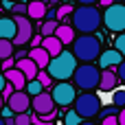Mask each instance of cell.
Here are the masks:
<instances>
[{
  "label": "cell",
  "instance_id": "5bb4252c",
  "mask_svg": "<svg viewBox=\"0 0 125 125\" xmlns=\"http://www.w3.org/2000/svg\"><path fill=\"white\" fill-rule=\"evenodd\" d=\"M29 57H31L40 68H46V66H48V62H51V53H48L42 44H40V46H33V48H31V53H29Z\"/></svg>",
  "mask_w": 125,
  "mask_h": 125
},
{
  "label": "cell",
  "instance_id": "d590c367",
  "mask_svg": "<svg viewBox=\"0 0 125 125\" xmlns=\"http://www.w3.org/2000/svg\"><path fill=\"white\" fill-rule=\"evenodd\" d=\"M119 125H125V105L121 108V112H119Z\"/></svg>",
  "mask_w": 125,
  "mask_h": 125
},
{
  "label": "cell",
  "instance_id": "83f0119b",
  "mask_svg": "<svg viewBox=\"0 0 125 125\" xmlns=\"http://www.w3.org/2000/svg\"><path fill=\"white\" fill-rule=\"evenodd\" d=\"M11 11H13V15H20V13H26L29 15V4L26 2H13Z\"/></svg>",
  "mask_w": 125,
  "mask_h": 125
},
{
  "label": "cell",
  "instance_id": "8992f818",
  "mask_svg": "<svg viewBox=\"0 0 125 125\" xmlns=\"http://www.w3.org/2000/svg\"><path fill=\"white\" fill-rule=\"evenodd\" d=\"M103 24L112 33H123L125 31V4H108L103 11Z\"/></svg>",
  "mask_w": 125,
  "mask_h": 125
},
{
  "label": "cell",
  "instance_id": "6da1fadb",
  "mask_svg": "<svg viewBox=\"0 0 125 125\" xmlns=\"http://www.w3.org/2000/svg\"><path fill=\"white\" fill-rule=\"evenodd\" d=\"M70 20H73L75 31H79V33H94L101 26V22H103V13L99 9H94L92 4H81L77 9H73Z\"/></svg>",
  "mask_w": 125,
  "mask_h": 125
},
{
  "label": "cell",
  "instance_id": "7c38bea8",
  "mask_svg": "<svg viewBox=\"0 0 125 125\" xmlns=\"http://www.w3.org/2000/svg\"><path fill=\"white\" fill-rule=\"evenodd\" d=\"M123 59L125 57L116 51V48H110V51H105V53L99 55V66H101V68H116Z\"/></svg>",
  "mask_w": 125,
  "mask_h": 125
},
{
  "label": "cell",
  "instance_id": "74e56055",
  "mask_svg": "<svg viewBox=\"0 0 125 125\" xmlns=\"http://www.w3.org/2000/svg\"><path fill=\"white\" fill-rule=\"evenodd\" d=\"M2 7H4V9H11V7H13V0H4Z\"/></svg>",
  "mask_w": 125,
  "mask_h": 125
},
{
  "label": "cell",
  "instance_id": "484cf974",
  "mask_svg": "<svg viewBox=\"0 0 125 125\" xmlns=\"http://www.w3.org/2000/svg\"><path fill=\"white\" fill-rule=\"evenodd\" d=\"M112 103L116 108H123L125 105V90H116L114 88V94H112Z\"/></svg>",
  "mask_w": 125,
  "mask_h": 125
},
{
  "label": "cell",
  "instance_id": "ba28073f",
  "mask_svg": "<svg viewBox=\"0 0 125 125\" xmlns=\"http://www.w3.org/2000/svg\"><path fill=\"white\" fill-rule=\"evenodd\" d=\"M13 18H15V24H18L13 44L15 46H24L33 37V24H31V20H26V13H20V15H13Z\"/></svg>",
  "mask_w": 125,
  "mask_h": 125
},
{
  "label": "cell",
  "instance_id": "1f68e13d",
  "mask_svg": "<svg viewBox=\"0 0 125 125\" xmlns=\"http://www.w3.org/2000/svg\"><path fill=\"white\" fill-rule=\"evenodd\" d=\"M116 75H119V81H121V83H125V59L116 66Z\"/></svg>",
  "mask_w": 125,
  "mask_h": 125
},
{
  "label": "cell",
  "instance_id": "ab89813d",
  "mask_svg": "<svg viewBox=\"0 0 125 125\" xmlns=\"http://www.w3.org/2000/svg\"><path fill=\"white\" fill-rule=\"evenodd\" d=\"M99 2H101V4H103V7H108V4H112V2H114V0H99Z\"/></svg>",
  "mask_w": 125,
  "mask_h": 125
},
{
  "label": "cell",
  "instance_id": "d4e9b609",
  "mask_svg": "<svg viewBox=\"0 0 125 125\" xmlns=\"http://www.w3.org/2000/svg\"><path fill=\"white\" fill-rule=\"evenodd\" d=\"M13 119H15V125H29V123H33V116H31L29 112H18Z\"/></svg>",
  "mask_w": 125,
  "mask_h": 125
},
{
  "label": "cell",
  "instance_id": "277c9868",
  "mask_svg": "<svg viewBox=\"0 0 125 125\" xmlns=\"http://www.w3.org/2000/svg\"><path fill=\"white\" fill-rule=\"evenodd\" d=\"M73 79H75V86H77V88H81V90H94V88H99L101 68L92 66L90 62H83L81 66L75 68Z\"/></svg>",
  "mask_w": 125,
  "mask_h": 125
},
{
  "label": "cell",
  "instance_id": "7a4b0ae2",
  "mask_svg": "<svg viewBox=\"0 0 125 125\" xmlns=\"http://www.w3.org/2000/svg\"><path fill=\"white\" fill-rule=\"evenodd\" d=\"M73 53L79 62H94L101 55V40L92 33H83L81 37H75Z\"/></svg>",
  "mask_w": 125,
  "mask_h": 125
},
{
  "label": "cell",
  "instance_id": "ac0fdd59",
  "mask_svg": "<svg viewBox=\"0 0 125 125\" xmlns=\"http://www.w3.org/2000/svg\"><path fill=\"white\" fill-rule=\"evenodd\" d=\"M44 15H46V2H42V0H31V2H29V18L42 20Z\"/></svg>",
  "mask_w": 125,
  "mask_h": 125
},
{
  "label": "cell",
  "instance_id": "30bf717a",
  "mask_svg": "<svg viewBox=\"0 0 125 125\" xmlns=\"http://www.w3.org/2000/svg\"><path fill=\"white\" fill-rule=\"evenodd\" d=\"M7 105H9L15 114H18V112H29V108H31V94H29V92H22V90H15L13 94H9Z\"/></svg>",
  "mask_w": 125,
  "mask_h": 125
},
{
  "label": "cell",
  "instance_id": "d6a6232c",
  "mask_svg": "<svg viewBox=\"0 0 125 125\" xmlns=\"http://www.w3.org/2000/svg\"><path fill=\"white\" fill-rule=\"evenodd\" d=\"M2 92H4V97L9 99V94H13V92H15V86H13V83L7 79V86H4V90H2Z\"/></svg>",
  "mask_w": 125,
  "mask_h": 125
},
{
  "label": "cell",
  "instance_id": "e0dca14e",
  "mask_svg": "<svg viewBox=\"0 0 125 125\" xmlns=\"http://www.w3.org/2000/svg\"><path fill=\"white\" fill-rule=\"evenodd\" d=\"M42 46L51 53V57H55V55L62 53V40L57 35H44L42 37Z\"/></svg>",
  "mask_w": 125,
  "mask_h": 125
},
{
  "label": "cell",
  "instance_id": "f35d334b",
  "mask_svg": "<svg viewBox=\"0 0 125 125\" xmlns=\"http://www.w3.org/2000/svg\"><path fill=\"white\" fill-rule=\"evenodd\" d=\"M77 2H81V4H94V2H99V0H77Z\"/></svg>",
  "mask_w": 125,
  "mask_h": 125
},
{
  "label": "cell",
  "instance_id": "9a60e30c",
  "mask_svg": "<svg viewBox=\"0 0 125 125\" xmlns=\"http://www.w3.org/2000/svg\"><path fill=\"white\" fill-rule=\"evenodd\" d=\"M4 75H7V79L15 86V90H24V86H26V77H24V73H22L18 66H13V68L4 70Z\"/></svg>",
  "mask_w": 125,
  "mask_h": 125
},
{
  "label": "cell",
  "instance_id": "603a6c76",
  "mask_svg": "<svg viewBox=\"0 0 125 125\" xmlns=\"http://www.w3.org/2000/svg\"><path fill=\"white\" fill-rule=\"evenodd\" d=\"M57 20L55 18H48L46 22H42V35H55V31H57Z\"/></svg>",
  "mask_w": 125,
  "mask_h": 125
},
{
  "label": "cell",
  "instance_id": "cb8c5ba5",
  "mask_svg": "<svg viewBox=\"0 0 125 125\" xmlns=\"http://www.w3.org/2000/svg\"><path fill=\"white\" fill-rule=\"evenodd\" d=\"M79 121H81V116L77 114L75 108H73L70 112H66V116H64V123H66V125H79Z\"/></svg>",
  "mask_w": 125,
  "mask_h": 125
},
{
  "label": "cell",
  "instance_id": "8fae6325",
  "mask_svg": "<svg viewBox=\"0 0 125 125\" xmlns=\"http://www.w3.org/2000/svg\"><path fill=\"white\" fill-rule=\"evenodd\" d=\"M119 83V75L112 68H101V79H99V90L103 92H112Z\"/></svg>",
  "mask_w": 125,
  "mask_h": 125
},
{
  "label": "cell",
  "instance_id": "f546056e",
  "mask_svg": "<svg viewBox=\"0 0 125 125\" xmlns=\"http://www.w3.org/2000/svg\"><path fill=\"white\" fill-rule=\"evenodd\" d=\"M101 123L103 125H119V114H108V116L101 119Z\"/></svg>",
  "mask_w": 125,
  "mask_h": 125
},
{
  "label": "cell",
  "instance_id": "ffe728a7",
  "mask_svg": "<svg viewBox=\"0 0 125 125\" xmlns=\"http://www.w3.org/2000/svg\"><path fill=\"white\" fill-rule=\"evenodd\" d=\"M24 88H26V92H29L31 97H35V94H40V92H44V86H42V81H40L37 77H35V79H29Z\"/></svg>",
  "mask_w": 125,
  "mask_h": 125
},
{
  "label": "cell",
  "instance_id": "b9f144b4",
  "mask_svg": "<svg viewBox=\"0 0 125 125\" xmlns=\"http://www.w3.org/2000/svg\"><path fill=\"white\" fill-rule=\"evenodd\" d=\"M0 110H2V97H0Z\"/></svg>",
  "mask_w": 125,
  "mask_h": 125
},
{
  "label": "cell",
  "instance_id": "60d3db41",
  "mask_svg": "<svg viewBox=\"0 0 125 125\" xmlns=\"http://www.w3.org/2000/svg\"><path fill=\"white\" fill-rule=\"evenodd\" d=\"M57 2H59V0H48V4H57Z\"/></svg>",
  "mask_w": 125,
  "mask_h": 125
},
{
  "label": "cell",
  "instance_id": "3957f363",
  "mask_svg": "<svg viewBox=\"0 0 125 125\" xmlns=\"http://www.w3.org/2000/svg\"><path fill=\"white\" fill-rule=\"evenodd\" d=\"M77 62H79V59L75 57V53H64V51H62L59 55L51 57L46 70L51 73L53 79L64 81V79H70V77H73V73H75V68H77Z\"/></svg>",
  "mask_w": 125,
  "mask_h": 125
},
{
  "label": "cell",
  "instance_id": "7402d4cb",
  "mask_svg": "<svg viewBox=\"0 0 125 125\" xmlns=\"http://www.w3.org/2000/svg\"><path fill=\"white\" fill-rule=\"evenodd\" d=\"M70 15H73V4H59L55 9V18L57 20H70Z\"/></svg>",
  "mask_w": 125,
  "mask_h": 125
},
{
  "label": "cell",
  "instance_id": "4dcf8cb0",
  "mask_svg": "<svg viewBox=\"0 0 125 125\" xmlns=\"http://www.w3.org/2000/svg\"><path fill=\"white\" fill-rule=\"evenodd\" d=\"M13 66H15V57H13V55H11V57H4L2 64H0L2 70H9V68H13Z\"/></svg>",
  "mask_w": 125,
  "mask_h": 125
},
{
  "label": "cell",
  "instance_id": "2e32d148",
  "mask_svg": "<svg viewBox=\"0 0 125 125\" xmlns=\"http://www.w3.org/2000/svg\"><path fill=\"white\" fill-rule=\"evenodd\" d=\"M15 31H18L15 18H0V37L13 40V37H15Z\"/></svg>",
  "mask_w": 125,
  "mask_h": 125
},
{
  "label": "cell",
  "instance_id": "d6986e66",
  "mask_svg": "<svg viewBox=\"0 0 125 125\" xmlns=\"http://www.w3.org/2000/svg\"><path fill=\"white\" fill-rule=\"evenodd\" d=\"M55 35L62 40V44H73L75 42V26H68V24H59Z\"/></svg>",
  "mask_w": 125,
  "mask_h": 125
},
{
  "label": "cell",
  "instance_id": "7bdbcfd3",
  "mask_svg": "<svg viewBox=\"0 0 125 125\" xmlns=\"http://www.w3.org/2000/svg\"><path fill=\"white\" fill-rule=\"evenodd\" d=\"M42 2H46V4H48V0H42Z\"/></svg>",
  "mask_w": 125,
  "mask_h": 125
},
{
  "label": "cell",
  "instance_id": "8d00e7d4",
  "mask_svg": "<svg viewBox=\"0 0 125 125\" xmlns=\"http://www.w3.org/2000/svg\"><path fill=\"white\" fill-rule=\"evenodd\" d=\"M44 37V35H42ZM42 37H31V46H40L42 44Z\"/></svg>",
  "mask_w": 125,
  "mask_h": 125
},
{
  "label": "cell",
  "instance_id": "52a82bcc",
  "mask_svg": "<svg viewBox=\"0 0 125 125\" xmlns=\"http://www.w3.org/2000/svg\"><path fill=\"white\" fill-rule=\"evenodd\" d=\"M51 94H53L55 103H57V105H62V108H66V105L75 103V99H77V90H75V86H73V83H68V79L57 81Z\"/></svg>",
  "mask_w": 125,
  "mask_h": 125
},
{
  "label": "cell",
  "instance_id": "836d02e7",
  "mask_svg": "<svg viewBox=\"0 0 125 125\" xmlns=\"http://www.w3.org/2000/svg\"><path fill=\"white\" fill-rule=\"evenodd\" d=\"M0 112H2V116H4V119H9V116H11V114H15V112H13V110H11V108H9V105H7V108H2V110H0Z\"/></svg>",
  "mask_w": 125,
  "mask_h": 125
},
{
  "label": "cell",
  "instance_id": "44dd1931",
  "mask_svg": "<svg viewBox=\"0 0 125 125\" xmlns=\"http://www.w3.org/2000/svg\"><path fill=\"white\" fill-rule=\"evenodd\" d=\"M13 40H4V37H0V59H4V57H11L13 55Z\"/></svg>",
  "mask_w": 125,
  "mask_h": 125
},
{
  "label": "cell",
  "instance_id": "e575fe53",
  "mask_svg": "<svg viewBox=\"0 0 125 125\" xmlns=\"http://www.w3.org/2000/svg\"><path fill=\"white\" fill-rule=\"evenodd\" d=\"M4 86H7V75H4V70L0 73V92L4 90Z\"/></svg>",
  "mask_w": 125,
  "mask_h": 125
},
{
  "label": "cell",
  "instance_id": "4fadbf2b",
  "mask_svg": "<svg viewBox=\"0 0 125 125\" xmlns=\"http://www.w3.org/2000/svg\"><path fill=\"white\" fill-rule=\"evenodd\" d=\"M15 66L24 73L26 81H29V79H35V77H37V73H40V66H37L31 57H18V59H15Z\"/></svg>",
  "mask_w": 125,
  "mask_h": 125
},
{
  "label": "cell",
  "instance_id": "f1b7e54d",
  "mask_svg": "<svg viewBox=\"0 0 125 125\" xmlns=\"http://www.w3.org/2000/svg\"><path fill=\"white\" fill-rule=\"evenodd\" d=\"M114 48H116V51H119V53L125 57V31L119 35V37H116V40H114Z\"/></svg>",
  "mask_w": 125,
  "mask_h": 125
},
{
  "label": "cell",
  "instance_id": "5b68a950",
  "mask_svg": "<svg viewBox=\"0 0 125 125\" xmlns=\"http://www.w3.org/2000/svg\"><path fill=\"white\" fill-rule=\"evenodd\" d=\"M73 105H75V110H77V114L81 119H92V116H97L101 112V99L97 94H92V92L79 94Z\"/></svg>",
  "mask_w": 125,
  "mask_h": 125
},
{
  "label": "cell",
  "instance_id": "9c48e42d",
  "mask_svg": "<svg viewBox=\"0 0 125 125\" xmlns=\"http://www.w3.org/2000/svg\"><path fill=\"white\" fill-rule=\"evenodd\" d=\"M31 108H33L40 116H46V114H55L57 103H55L53 94H48V92H40V94L31 97Z\"/></svg>",
  "mask_w": 125,
  "mask_h": 125
},
{
  "label": "cell",
  "instance_id": "4316f807",
  "mask_svg": "<svg viewBox=\"0 0 125 125\" xmlns=\"http://www.w3.org/2000/svg\"><path fill=\"white\" fill-rule=\"evenodd\" d=\"M37 79L42 81V86H44V88H48V86H51V81H53V77H51V73H48L46 68H40V73H37Z\"/></svg>",
  "mask_w": 125,
  "mask_h": 125
}]
</instances>
